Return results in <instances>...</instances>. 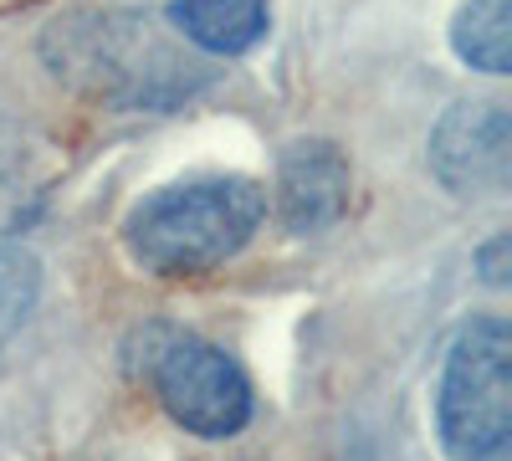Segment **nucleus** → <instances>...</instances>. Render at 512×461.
<instances>
[{"instance_id":"nucleus-11","label":"nucleus","mask_w":512,"mask_h":461,"mask_svg":"<svg viewBox=\"0 0 512 461\" xmlns=\"http://www.w3.org/2000/svg\"><path fill=\"white\" fill-rule=\"evenodd\" d=\"M507 246H512L507 236H492V241L477 251V267H482V282H487V287H502V282H507Z\"/></svg>"},{"instance_id":"nucleus-8","label":"nucleus","mask_w":512,"mask_h":461,"mask_svg":"<svg viewBox=\"0 0 512 461\" xmlns=\"http://www.w3.org/2000/svg\"><path fill=\"white\" fill-rule=\"evenodd\" d=\"M169 26L200 57H241L272 26V0H169Z\"/></svg>"},{"instance_id":"nucleus-9","label":"nucleus","mask_w":512,"mask_h":461,"mask_svg":"<svg viewBox=\"0 0 512 461\" xmlns=\"http://www.w3.org/2000/svg\"><path fill=\"white\" fill-rule=\"evenodd\" d=\"M451 52L487 77L512 72V0H466L451 16Z\"/></svg>"},{"instance_id":"nucleus-10","label":"nucleus","mask_w":512,"mask_h":461,"mask_svg":"<svg viewBox=\"0 0 512 461\" xmlns=\"http://www.w3.org/2000/svg\"><path fill=\"white\" fill-rule=\"evenodd\" d=\"M41 292V262L21 246H0V349H6Z\"/></svg>"},{"instance_id":"nucleus-4","label":"nucleus","mask_w":512,"mask_h":461,"mask_svg":"<svg viewBox=\"0 0 512 461\" xmlns=\"http://www.w3.org/2000/svg\"><path fill=\"white\" fill-rule=\"evenodd\" d=\"M149 380L169 421L190 436L226 441L251 421V385L241 364L195 333H164V344L149 354Z\"/></svg>"},{"instance_id":"nucleus-12","label":"nucleus","mask_w":512,"mask_h":461,"mask_svg":"<svg viewBox=\"0 0 512 461\" xmlns=\"http://www.w3.org/2000/svg\"><path fill=\"white\" fill-rule=\"evenodd\" d=\"M487 461H502V456H487Z\"/></svg>"},{"instance_id":"nucleus-3","label":"nucleus","mask_w":512,"mask_h":461,"mask_svg":"<svg viewBox=\"0 0 512 461\" xmlns=\"http://www.w3.org/2000/svg\"><path fill=\"white\" fill-rule=\"evenodd\" d=\"M441 441L461 461H487L512 436V333L502 318H472L446 354L436 395Z\"/></svg>"},{"instance_id":"nucleus-2","label":"nucleus","mask_w":512,"mask_h":461,"mask_svg":"<svg viewBox=\"0 0 512 461\" xmlns=\"http://www.w3.org/2000/svg\"><path fill=\"white\" fill-rule=\"evenodd\" d=\"M267 216L251 175H200L144 195L123 221V246L154 277H195L231 262Z\"/></svg>"},{"instance_id":"nucleus-7","label":"nucleus","mask_w":512,"mask_h":461,"mask_svg":"<svg viewBox=\"0 0 512 461\" xmlns=\"http://www.w3.org/2000/svg\"><path fill=\"white\" fill-rule=\"evenodd\" d=\"M62 144L26 118H0V236L26 231L62 180Z\"/></svg>"},{"instance_id":"nucleus-6","label":"nucleus","mask_w":512,"mask_h":461,"mask_svg":"<svg viewBox=\"0 0 512 461\" xmlns=\"http://www.w3.org/2000/svg\"><path fill=\"white\" fill-rule=\"evenodd\" d=\"M349 159L333 139H292L277 159V216L292 236H318L349 211Z\"/></svg>"},{"instance_id":"nucleus-5","label":"nucleus","mask_w":512,"mask_h":461,"mask_svg":"<svg viewBox=\"0 0 512 461\" xmlns=\"http://www.w3.org/2000/svg\"><path fill=\"white\" fill-rule=\"evenodd\" d=\"M425 164L451 190L456 200H497L507 195L512 180V118L507 103L477 98V103H456L441 113L431 129V149Z\"/></svg>"},{"instance_id":"nucleus-1","label":"nucleus","mask_w":512,"mask_h":461,"mask_svg":"<svg viewBox=\"0 0 512 461\" xmlns=\"http://www.w3.org/2000/svg\"><path fill=\"white\" fill-rule=\"evenodd\" d=\"M36 52L67 93L123 113H175L216 77V67L185 47L175 26L134 6L67 11L47 21Z\"/></svg>"}]
</instances>
